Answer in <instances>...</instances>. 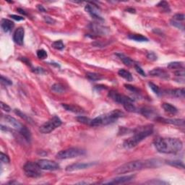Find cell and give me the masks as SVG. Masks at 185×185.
<instances>
[{
    "label": "cell",
    "mask_w": 185,
    "mask_h": 185,
    "mask_svg": "<svg viewBox=\"0 0 185 185\" xmlns=\"http://www.w3.org/2000/svg\"><path fill=\"white\" fill-rule=\"evenodd\" d=\"M161 165V161L159 159H148L145 161H134L124 163L115 169L116 174H124L132 171L142 170L144 169H153L159 167Z\"/></svg>",
    "instance_id": "1"
},
{
    "label": "cell",
    "mask_w": 185,
    "mask_h": 185,
    "mask_svg": "<svg viewBox=\"0 0 185 185\" xmlns=\"http://www.w3.org/2000/svg\"><path fill=\"white\" fill-rule=\"evenodd\" d=\"M156 150L161 153L176 154L183 148L182 140L173 138H158L154 140Z\"/></svg>",
    "instance_id": "2"
},
{
    "label": "cell",
    "mask_w": 185,
    "mask_h": 185,
    "mask_svg": "<svg viewBox=\"0 0 185 185\" xmlns=\"http://www.w3.org/2000/svg\"><path fill=\"white\" fill-rule=\"evenodd\" d=\"M153 132V124H148L143 127H138L134 130V134L130 138L125 140L123 143V146L127 149H130L142 142Z\"/></svg>",
    "instance_id": "3"
},
{
    "label": "cell",
    "mask_w": 185,
    "mask_h": 185,
    "mask_svg": "<svg viewBox=\"0 0 185 185\" xmlns=\"http://www.w3.org/2000/svg\"><path fill=\"white\" fill-rule=\"evenodd\" d=\"M123 116H124V113L122 111H119V110H113L106 114L98 116L95 119H91V122H90V125L92 127H98L112 124Z\"/></svg>",
    "instance_id": "4"
},
{
    "label": "cell",
    "mask_w": 185,
    "mask_h": 185,
    "mask_svg": "<svg viewBox=\"0 0 185 185\" xmlns=\"http://www.w3.org/2000/svg\"><path fill=\"white\" fill-rule=\"evenodd\" d=\"M85 154H86V151L83 149L79 148H70L59 151L57 154V158L61 160L69 159L78 157Z\"/></svg>",
    "instance_id": "5"
},
{
    "label": "cell",
    "mask_w": 185,
    "mask_h": 185,
    "mask_svg": "<svg viewBox=\"0 0 185 185\" xmlns=\"http://www.w3.org/2000/svg\"><path fill=\"white\" fill-rule=\"evenodd\" d=\"M61 120L57 116H54L52 118L49 119V121H46L44 124L40 126L39 130L40 132L43 134H49L51 132L57 127H60L61 125Z\"/></svg>",
    "instance_id": "6"
},
{
    "label": "cell",
    "mask_w": 185,
    "mask_h": 185,
    "mask_svg": "<svg viewBox=\"0 0 185 185\" xmlns=\"http://www.w3.org/2000/svg\"><path fill=\"white\" fill-rule=\"evenodd\" d=\"M23 170L25 171V174L30 178H38L41 176V169L36 163L33 162H27L23 166Z\"/></svg>",
    "instance_id": "7"
},
{
    "label": "cell",
    "mask_w": 185,
    "mask_h": 185,
    "mask_svg": "<svg viewBox=\"0 0 185 185\" xmlns=\"http://www.w3.org/2000/svg\"><path fill=\"white\" fill-rule=\"evenodd\" d=\"M38 165L43 170L55 171L59 169V165L55 161H50V160L41 159L37 161Z\"/></svg>",
    "instance_id": "8"
},
{
    "label": "cell",
    "mask_w": 185,
    "mask_h": 185,
    "mask_svg": "<svg viewBox=\"0 0 185 185\" xmlns=\"http://www.w3.org/2000/svg\"><path fill=\"white\" fill-rule=\"evenodd\" d=\"M109 96L115 102L121 103L122 105L126 103H128V102H132L133 103V101H134V100L132 99V98L127 97V96L124 95L119 94L118 92L115 91V90H111L109 92Z\"/></svg>",
    "instance_id": "9"
},
{
    "label": "cell",
    "mask_w": 185,
    "mask_h": 185,
    "mask_svg": "<svg viewBox=\"0 0 185 185\" xmlns=\"http://www.w3.org/2000/svg\"><path fill=\"white\" fill-rule=\"evenodd\" d=\"M95 163H76L73 164L69 165L66 167V171L71 172V171L82 170V169H86L90 166H92L95 165Z\"/></svg>",
    "instance_id": "10"
},
{
    "label": "cell",
    "mask_w": 185,
    "mask_h": 185,
    "mask_svg": "<svg viewBox=\"0 0 185 185\" xmlns=\"http://www.w3.org/2000/svg\"><path fill=\"white\" fill-rule=\"evenodd\" d=\"M135 176L134 175H127V176H119L117 178L112 179L109 182H103L104 184H125V183L131 182L134 179Z\"/></svg>",
    "instance_id": "11"
},
{
    "label": "cell",
    "mask_w": 185,
    "mask_h": 185,
    "mask_svg": "<svg viewBox=\"0 0 185 185\" xmlns=\"http://www.w3.org/2000/svg\"><path fill=\"white\" fill-rule=\"evenodd\" d=\"M25 36V30L23 27L17 28L13 34V40L18 45L22 46L23 44Z\"/></svg>",
    "instance_id": "12"
},
{
    "label": "cell",
    "mask_w": 185,
    "mask_h": 185,
    "mask_svg": "<svg viewBox=\"0 0 185 185\" xmlns=\"http://www.w3.org/2000/svg\"><path fill=\"white\" fill-rule=\"evenodd\" d=\"M149 74L151 75V76L158 77V78H160L162 79H166V80H167V79L169 78V73L162 68H155V69H152L151 71H150Z\"/></svg>",
    "instance_id": "13"
},
{
    "label": "cell",
    "mask_w": 185,
    "mask_h": 185,
    "mask_svg": "<svg viewBox=\"0 0 185 185\" xmlns=\"http://www.w3.org/2000/svg\"><path fill=\"white\" fill-rule=\"evenodd\" d=\"M86 12H88L93 18L97 19L98 20H103V18L101 17L99 14V12L98 10V7L91 5H87L85 7Z\"/></svg>",
    "instance_id": "14"
},
{
    "label": "cell",
    "mask_w": 185,
    "mask_h": 185,
    "mask_svg": "<svg viewBox=\"0 0 185 185\" xmlns=\"http://www.w3.org/2000/svg\"><path fill=\"white\" fill-rule=\"evenodd\" d=\"M5 119L9 123V124L12 125L14 128L18 130L19 132H20V131L23 128V127H24V125L21 124L20 121H17L16 119L14 118V117H12L11 116L9 115L5 116Z\"/></svg>",
    "instance_id": "15"
},
{
    "label": "cell",
    "mask_w": 185,
    "mask_h": 185,
    "mask_svg": "<svg viewBox=\"0 0 185 185\" xmlns=\"http://www.w3.org/2000/svg\"><path fill=\"white\" fill-rule=\"evenodd\" d=\"M156 120L161 121L163 123H167V124L178 125V126H183L184 123V119H164L161 118V117H158Z\"/></svg>",
    "instance_id": "16"
},
{
    "label": "cell",
    "mask_w": 185,
    "mask_h": 185,
    "mask_svg": "<svg viewBox=\"0 0 185 185\" xmlns=\"http://www.w3.org/2000/svg\"><path fill=\"white\" fill-rule=\"evenodd\" d=\"M90 29L92 30V31L95 33L97 35H103L106 34L107 33V29H106L104 27L101 26V25L98 24V23H91L90 26Z\"/></svg>",
    "instance_id": "17"
},
{
    "label": "cell",
    "mask_w": 185,
    "mask_h": 185,
    "mask_svg": "<svg viewBox=\"0 0 185 185\" xmlns=\"http://www.w3.org/2000/svg\"><path fill=\"white\" fill-rule=\"evenodd\" d=\"M1 27L5 32H9L15 27V23L8 19H2L1 22Z\"/></svg>",
    "instance_id": "18"
},
{
    "label": "cell",
    "mask_w": 185,
    "mask_h": 185,
    "mask_svg": "<svg viewBox=\"0 0 185 185\" xmlns=\"http://www.w3.org/2000/svg\"><path fill=\"white\" fill-rule=\"evenodd\" d=\"M140 113H141L144 117H147L148 119H153V117H155V119L158 118L155 111L150 107L142 108V109H140Z\"/></svg>",
    "instance_id": "19"
},
{
    "label": "cell",
    "mask_w": 185,
    "mask_h": 185,
    "mask_svg": "<svg viewBox=\"0 0 185 185\" xmlns=\"http://www.w3.org/2000/svg\"><path fill=\"white\" fill-rule=\"evenodd\" d=\"M64 109H65L67 111H71L73 113H83L84 111L81 109L80 107L78 106L71 105V104H67V103H62L61 104Z\"/></svg>",
    "instance_id": "20"
},
{
    "label": "cell",
    "mask_w": 185,
    "mask_h": 185,
    "mask_svg": "<svg viewBox=\"0 0 185 185\" xmlns=\"http://www.w3.org/2000/svg\"><path fill=\"white\" fill-rule=\"evenodd\" d=\"M118 74L121 78H123L125 80L129 81V82H131V81L133 80L132 75L131 73L129 72V71L126 70L124 69H121L118 71Z\"/></svg>",
    "instance_id": "21"
},
{
    "label": "cell",
    "mask_w": 185,
    "mask_h": 185,
    "mask_svg": "<svg viewBox=\"0 0 185 185\" xmlns=\"http://www.w3.org/2000/svg\"><path fill=\"white\" fill-rule=\"evenodd\" d=\"M116 55H117V57L122 61V62L124 63L125 65H127V66H131V65H132L133 63H134V61H133L130 57H127L126 55L124 54L117 53L116 54Z\"/></svg>",
    "instance_id": "22"
},
{
    "label": "cell",
    "mask_w": 185,
    "mask_h": 185,
    "mask_svg": "<svg viewBox=\"0 0 185 185\" xmlns=\"http://www.w3.org/2000/svg\"><path fill=\"white\" fill-rule=\"evenodd\" d=\"M128 38L131 40H135V41L138 42H147L148 41V38L145 36H142V35L140 34H131L129 35Z\"/></svg>",
    "instance_id": "23"
},
{
    "label": "cell",
    "mask_w": 185,
    "mask_h": 185,
    "mask_svg": "<svg viewBox=\"0 0 185 185\" xmlns=\"http://www.w3.org/2000/svg\"><path fill=\"white\" fill-rule=\"evenodd\" d=\"M51 90L56 93L61 94L66 91V88L60 83H55L51 86Z\"/></svg>",
    "instance_id": "24"
},
{
    "label": "cell",
    "mask_w": 185,
    "mask_h": 185,
    "mask_svg": "<svg viewBox=\"0 0 185 185\" xmlns=\"http://www.w3.org/2000/svg\"><path fill=\"white\" fill-rule=\"evenodd\" d=\"M169 94L174 96V97L177 98H184L185 94L184 88H179V89H174L171 90L169 91Z\"/></svg>",
    "instance_id": "25"
},
{
    "label": "cell",
    "mask_w": 185,
    "mask_h": 185,
    "mask_svg": "<svg viewBox=\"0 0 185 185\" xmlns=\"http://www.w3.org/2000/svg\"><path fill=\"white\" fill-rule=\"evenodd\" d=\"M162 107L163 109L165 110V111H166L168 113H176L178 111V110L175 106H173V105H171V103H164L162 104Z\"/></svg>",
    "instance_id": "26"
},
{
    "label": "cell",
    "mask_w": 185,
    "mask_h": 185,
    "mask_svg": "<svg viewBox=\"0 0 185 185\" xmlns=\"http://www.w3.org/2000/svg\"><path fill=\"white\" fill-rule=\"evenodd\" d=\"M86 77L91 81H98L103 78V77L101 75L96 72H87Z\"/></svg>",
    "instance_id": "27"
},
{
    "label": "cell",
    "mask_w": 185,
    "mask_h": 185,
    "mask_svg": "<svg viewBox=\"0 0 185 185\" xmlns=\"http://www.w3.org/2000/svg\"><path fill=\"white\" fill-rule=\"evenodd\" d=\"M20 134L28 142L30 141V139H31V134H30V131L28 130V129L27 128L26 126L23 127V128L20 131Z\"/></svg>",
    "instance_id": "28"
},
{
    "label": "cell",
    "mask_w": 185,
    "mask_h": 185,
    "mask_svg": "<svg viewBox=\"0 0 185 185\" xmlns=\"http://www.w3.org/2000/svg\"><path fill=\"white\" fill-rule=\"evenodd\" d=\"M168 68L171 69H183L184 65L182 62H179V61H173V62H170L167 65Z\"/></svg>",
    "instance_id": "29"
},
{
    "label": "cell",
    "mask_w": 185,
    "mask_h": 185,
    "mask_svg": "<svg viewBox=\"0 0 185 185\" xmlns=\"http://www.w3.org/2000/svg\"><path fill=\"white\" fill-rule=\"evenodd\" d=\"M14 111L17 116H19V117H21V118L24 119V120H26V121H28V122L30 123V124H32V123H33V120L30 118V117H29V116H27L26 114H25V113H23L22 111H20V110L15 109Z\"/></svg>",
    "instance_id": "30"
},
{
    "label": "cell",
    "mask_w": 185,
    "mask_h": 185,
    "mask_svg": "<svg viewBox=\"0 0 185 185\" xmlns=\"http://www.w3.org/2000/svg\"><path fill=\"white\" fill-rule=\"evenodd\" d=\"M123 106H124L125 110H127L129 112H136L137 111L136 107L134 106L132 102H128V103L123 104Z\"/></svg>",
    "instance_id": "31"
},
{
    "label": "cell",
    "mask_w": 185,
    "mask_h": 185,
    "mask_svg": "<svg viewBox=\"0 0 185 185\" xmlns=\"http://www.w3.org/2000/svg\"><path fill=\"white\" fill-rule=\"evenodd\" d=\"M52 47L57 50H62L65 48V44H63L62 40H56V41L52 43Z\"/></svg>",
    "instance_id": "32"
},
{
    "label": "cell",
    "mask_w": 185,
    "mask_h": 185,
    "mask_svg": "<svg viewBox=\"0 0 185 185\" xmlns=\"http://www.w3.org/2000/svg\"><path fill=\"white\" fill-rule=\"evenodd\" d=\"M167 163H169V165L173 166H175L176 168H182V169H184V168L183 162L180 161H167Z\"/></svg>",
    "instance_id": "33"
},
{
    "label": "cell",
    "mask_w": 185,
    "mask_h": 185,
    "mask_svg": "<svg viewBox=\"0 0 185 185\" xmlns=\"http://www.w3.org/2000/svg\"><path fill=\"white\" fill-rule=\"evenodd\" d=\"M148 85H149L150 88H151V90H153V91L154 92H155L156 95H158V96L161 95V89H160L159 86H156L155 84L153 83V82H149V83H148Z\"/></svg>",
    "instance_id": "34"
},
{
    "label": "cell",
    "mask_w": 185,
    "mask_h": 185,
    "mask_svg": "<svg viewBox=\"0 0 185 185\" xmlns=\"http://www.w3.org/2000/svg\"><path fill=\"white\" fill-rule=\"evenodd\" d=\"M77 120L79 122L83 123V124H90V122H91V119H90L86 117H83V116H80V117H77Z\"/></svg>",
    "instance_id": "35"
},
{
    "label": "cell",
    "mask_w": 185,
    "mask_h": 185,
    "mask_svg": "<svg viewBox=\"0 0 185 185\" xmlns=\"http://www.w3.org/2000/svg\"><path fill=\"white\" fill-rule=\"evenodd\" d=\"M37 57L40 59H44L47 57V52H46L44 49H39L37 51Z\"/></svg>",
    "instance_id": "36"
},
{
    "label": "cell",
    "mask_w": 185,
    "mask_h": 185,
    "mask_svg": "<svg viewBox=\"0 0 185 185\" xmlns=\"http://www.w3.org/2000/svg\"><path fill=\"white\" fill-rule=\"evenodd\" d=\"M157 7H161V8L163 9V10L170 11V9H169V5L168 4V2H166L165 1L160 2L157 5Z\"/></svg>",
    "instance_id": "37"
},
{
    "label": "cell",
    "mask_w": 185,
    "mask_h": 185,
    "mask_svg": "<svg viewBox=\"0 0 185 185\" xmlns=\"http://www.w3.org/2000/svg\"><path fill=\"white\" fill-rule=\"evenodd\" d=\"M184 19H185V15L184 14L178 13V14L173 15L172 20L177 21V22H181V21H184Z\"/></svg>",
    "instance_id": "38"
},
{
    "label": "cell",
    "mask_w": 185,
    "mask_h": 185,
    "mask_svg": "<svg viewBox=\"0 0 185 185\" xmlns=\"http://www.w3.org/2000/svg\"><path fill=\"white\" fill-rule=\"evenodd\" d=\"M170 23H171V26H173L176 27V28H177L184 30V25H183L182 23H180V22H177V21H175L173 20H171Z\"/></svg>",
    "instance_id": "39"
},
{
    "label": "cell",
    "mask_w": 185,
    "mask_h": 185,
    "mask_svg": "<svg viewBox=\"0 0 185 185\" xmlns=\"http://www.w3.org/2000/svg\"><path fill=\"white\" fill-rule=\"evenodd\" d=\"M124 86L127 90H129L130 91L132 92H134V93H139V92H140V90H139L138 88H136V87H134L133 86H131V85L125 84Z\"/></svg>",
    "instance_id": "40"
},
{
    "label": "cell",
    "mask_w": 185,
    "mask_h": 185,
    "mask_svg": "<svg viewBox=\"0 0 185 185\" xmlns=\"http://www.w3.org/2000/svg\"><path fill=\"white\" fill-rule=\"evenodd\" d=\"M1 82H2V83L5 84V86H11V85H12V81L10 80H9L8 78L4 77L3 75H2L1 76Z\"/></svg>",
    "instance_id": "41"
},
{
    "label": "cell",
    "mask_w": 185,
    "mask_h": 185,
    "mask_svg": "<svg viewBox=\"0 0 185 185\" xmlns=\"http://www.w3.org/2000/svg\"><path fill=\"white\" fill-rule=\"evenodd\" d=\"M0 159H1V161L2 162V163H9V157L5 153H1V154H0Z\"/></svg>",
    "instance_id": "42"
},
{
    "label": "cell",
    "mask_w": 185,
    "mask_h": 185,
    "mask_svg": "<svg viewBox=\"0 0 185 185\" xmlns=\"http://www.w3.org/2000/svg\"><path fill=\"white\" fill-rule=\"evenodd\" d=\"M134 69H135V70L137 71V72L139 73V74H140V75H141L142 76H144V77L146 76L145 72H144L143 69H142L141 68V67L139 66L138 65H134Z\"/></svg>",
    "instance_id": "43"
},
{
    "label": "cell",
    "mask_w": 185,
    "mask_h": 185,
    "mask_svg": "<svg viewBox=\"0 0 185 185\" xmlns=\"http://www.w3.org/2000/svg\"><path fill=\"white\" fill-rule=\"evenodd\" d=\"M147 58L151 61H155L157 59V56L154 52H148L147 54Z\"/></svg>",
    "instance_id": "44"
},
{
    "label": "cell",
    "mask_w": 185,
    "mask_h": 185,
    "mask_svg": "<svg viewBox=\"0 0 185 185\" xmlns=\"http://www.w3.org/2000/svg\"><path fill=\"white\" fill-rule=\"evenodd\" d=\"M44 20H45V22L46 23H48V24H54L56 23V20L54 18H52V17H49V16H45L44 17Z\"/></svg>",
    "instance_id": "45"
},
{
    "label": "cell",
    "mask_w": 185,
    "mask_h": 185,
    "mask_svg": "<svg viewBox=\"0 0 185 185\" xmlns=\"http://www.w3.org/2000/svg\"><path fill=\"white\" fill-rule=\"evenodd\" d=\"M1 108L3 111H6V112H9L11 111V108L7 104L3 103V102H1Z\"/></svg>",
    "instance_id": "46"
},
{
    "label": "cell",
    "mask_w": 185,
    "mask_h": 185,
    "mask_svg": "<svg viewBox=\"0 0 185 185\" xmlns=\"http://www.w3.org/2000/svg\"><path fill=\"white\" fill-rule=\"evenodd\" d=\"M9 17H10L12 19H13V20H15L17 21H21V20H25V18L23 17L18 16V15H9Z\"/></svg>",
    "instance_id": "47"
},
{
    "label": "cell",
    "mask_w": 185,
    "mask_h": 185,
    "mask_svg": "<svg viewBox=\"0 0 185 185\" xmlns=\"http://www.w3.org/2000/svg\"><path fill=\"white\" fill-rule=\"evenodd\" d=\"M175 75L178 77H184V71L183 69H179L175 72Z\"/></svg>",
    "instance_id": "48"
},
{
    "label": "cell",
    "mask_w": 185,
    "mask_h": 185,
    "mask_svg": "<svg viewBox=\"0 0 185 185\" xmlns=\"http://www.w3.org/2000/svg\"><path fill=\"white\" fill-rule=\"evenodd\" d=\"M33 72L35 73H38V74H43V73H45V71L43 68H40V67H37L33 70Z\"/></svg>",
    "instance_id": "49"
},
{
    "label": "cell",
    "mask_w": 185,
    "mask_h": 185,
    "mask_svg": "<svg viewBox=\"0 0 185 185\" xmlns=\"http://www.w3.org/2000/svg\"><path fill=\"white\" fill-rule=\"evenodd\" d=\"M37 7H38V10L39 11H40V12H46V9L44 8V7H43V6L42 5H37Z\"/></svg>",
    "instance_id": "50"
},
{
    "label": "cell",
    "mask_w": 185,
    "mask_h": 185,
    "mask_svg": "<svg viewBox=\"0 0 185 185\" xmlns=\"http://www.w3.org/2000/svg\"><path fill=\"white\" fill-rule=\"evenodd\" d=\"M17 12H19L20 13V14H22V15H27V13L26 12V11H24L23 10V9H21V8H18L17 9Z\"/></svg>",
    "instance_id": "51"
},
{
    "label": "cell",
    "mask_w": 185,
    "mask_h": 185,
    "mask_svg": "<svg viewBox=\"0 0 185 185\" xmlns=\"http://www.w3.org/2000/svg\"><path fill=\"white\" fill-rule=\"evenodd\" d=\"M127 12H131V13H134L135 12V9H132V8H129L127 9Z\"/></svg>",
    "instance_id": "52"
}]
</instances>
